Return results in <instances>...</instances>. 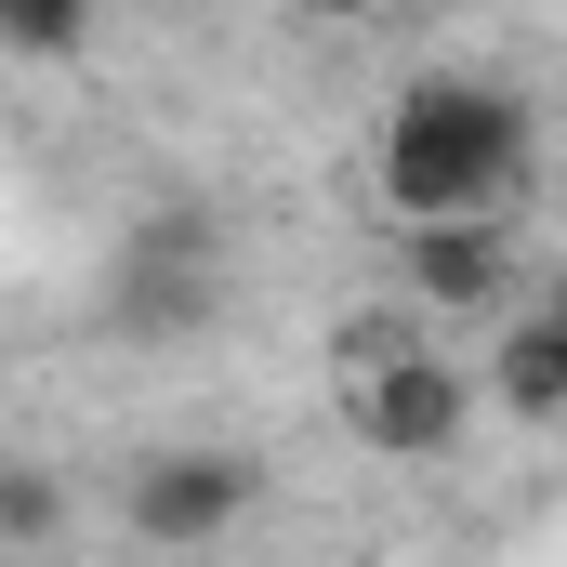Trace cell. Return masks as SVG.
<instances>
[{
    "instance_id": "obj_7",
    "label": "cell",
    "mask_w": 567,
    "mask_h": 567,
    "mask_svg": "<svg viewBox=\"0 0 567 567\" xmlns=\"http://www.w3.org/2000/svg\"><path fill=\"white\" fill-rule=\"evenodd\" d=\"M93 13H106V0H0V40H13L27 66H66V53L93 40Z\"/></svg>"
},
{
    "instance_id": "obj_9",
    "label": "cell",
    "mask_w": 567,
    "mask_h": 567,
    "mask_svg": "<svg viewBox=\"0 0 567 567\" xmlns=\"http://www.w3.org/2000/svg\"><path fill=\"white\" fill-rule=\"evenodd\" d=\"M303 13H370V0H303Z\"/></svg>"
},
{
    "instance_id": "obj_3",
    "label": "cell",
    "mask_w": 567,
    "mask_h": 567,
    "mask_svg": "<svg viewBox=\"0 0 567 567\" xmlns=\"http://www.w3.org/2000/svg\"><path fill=\"white\" fill-rule=\"evenodd\" d=\"M265 502V475L238 462V449H158V462H133V542H158V555H198V542H225L238 515Z\"/></svg>"
},
{
    "instance_id": "obj_4",
    "label": "cell",
    "mask_w": 567,
    "mask_h": 567,
    "mask_svg": "<svg viewBox=\"0 0 567 567\" xmlns=\"http://www.w3.org/2000/svg\"><path fill=\"white\" fill-rule=\"evenodd\" d=\"M462 423H475V383H462V357L410 343V357L357 370V435H370V449H396V462H435Z\"/></svg>"
},
{
    "instance_id": "obj_1",
    "label": "cell",
    "mask_w": 567,
    "mask_h": 567,
    "mask_svg": "<svg viewBox=\"0 0 567 567\" xmlns=\"http://www.w3.org/2000/svg\"><path fill=\"white\" fill-rule=\"evenodd\" d=\"M515 185H528V106L502 80L435 66V80H410L383 106V198H396V225H423V212H502Z\"/></svg>"
},
{
    "instance_id": "obj_5",
    "label": "cell",
    "mask_w": 567,
    "mask_h": 567,
    "mask_svg": "<svg viewBox=\"0 0 567 567\" xmlns=\"http://www.w3.org/2000/svg\"><path fill=\"white\" fill-rule=\"evenodd\" d=\"M396 278H410V303H435V317H488V303L515 290V238H502V212H423L410 251H396Z\"/></svg>"
},
{
    "instance_id": "obj_2",
    "label": "cell",
    "mask_w": 567,
    "mask_h": 567,
    "mask_svg": "<svg viewBox=\"0 0 567 567\" xmlns=\"http://www.w3.org/2000/svg\"><path fill=\"white\" fill-rule=\"evenodd\" d=\"M212 303H225V238H212V212H145L133 238L106 251V330H133V343L198 330Z\"/></svg>"
},
{
    "instance_id": "obj_6",
    "label": "cell",
    "mask_w": 567,
    "mask_h": 567,
    "mask_svg": "<svg viewBox=\"0 0 567 567\" xmlns=\"http://www.w3.org/2000/svg\"><path fill=\"white\" fill-rule=\"evenodd\" d=\"M488 383H502L515 423H567V278L528 290V317L502 330V370H488Z\"/></svg>"
},
{
    "instance_id": "obj_8",
    "label": "cell",
    "mask_w": 567,
    "mask_h": 567,
    "mask_svg": "<svg viewBox=\"0 0 567 567\" xmlns=\"http://www.w3.org/2000/svg\"><path fill=\"white\" fill-rule=\"evenodd\" d=\"M53 528H66L53 475H40V462H13V475H0V555H53Z\"/></svg>"
}]
</instances>
